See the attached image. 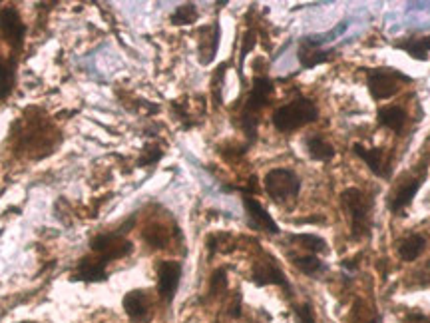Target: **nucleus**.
<instances>
[{
    "label": "nucleus",
    "instance_id": "f257e3e1",
    "mask_svg": "<svg viewBox=\"0 0 430 323\" xmlns=\"http://www.w3.org/2000/svg\"><path fill=\"white\" fill-rule=\"evenodd\" d=\"M273 82L267 76H255L251 92L243 104V110L239 114V126L247 138V146H251L257 140V128H259V114L269 104V98L273 94Z\"/></svg>",
    "mask_w": 430,
    "mask_h": 323
},
{
    "label": "nucleus",
    "instance_id": "f03ea898",
    "mask_svg": "<svg viewBox=\"0 0 430 323\" xmlns=\"http://www.w3.org/2000/svg\"><path fill=\"white\" fill-rule=\"evenodd\" d=\"M341 205L347 212L352 238L354 240H361L365 236H371L372 208H374L372 196L365 194L359 188H347L341 194Z\"/></svg>",
    "mask_w": 430,
    "mask_h": 323
},
{
    "label": "nucleus",
    "instance_id": "7ed1b4c3",
    "mask_svg": "<svg viewBox=\"0 0 430 323\" xmlns=\"http://www.w3.org/2000/svg\"><path fill=\"white\" fill-rule=\"evenodd\" d=\"M319 118V110L311 98L299 96L289 104L277 108L271 116L273 126L279 132H295L307 124H313Z\"/></svg>",
    "mask_w": 430,
    "mask_h": 323
},
{
    "label": "nucleus",
    "instance_id": "20e7f679",
    "mask_svg": "<svg viewBox=\"0 0 430 323\" xmlns=\"http://www.w3.org/2000/svg\"><path fill=\"white\" fill-rule=\"evenodd\" d=\"M365 72H367V86H369L372 100H389L400 90V84L412 82L411 76H407L405 72L391 66L367 68Z\"/></svg>",
    "mask_w": 430,
    "mask_h": 323
},
{
    "label": "nucleus",
    "instance_id": "39448f33",
    "mask_svg": "<svg viewBox=\"0 0 430 323\" xmlns=\"http://www.w3.org/2000/svg\"><path fill=\"white\" fill-rule=\"evenodd\" d=\"M265 192L273 202L281 203L295 198L301 192V178L289 168H275L265 174Z\"/></svg>",
    "mask_w": 430,
    "mask_h": 323
},
{
    "label": "nucleus",
    "instance_id": "423d86ee",
    "mask_svg": "<svg viewBox=\"0 0 430 323\" xmlns=\"http://www.w3.org/2000/svg\"><path fill=\"white\" fill-rule=\"evenodd\" d=\"M90 247L92 252L100 256L102 260L110 263L112 260H120L126 258L134 252V243L126 240L122 234L117 232H110V234H100L96 238L90 240Z\"/></svg>",
    "mask_w": 430,
    "mask_h": 323
},
{
    "label": "nucleus",
    "instance_id": "0eeeda50",
    "mask_svg": "<svg viewBox=\"0 0 430 323\" xmlns=\"http://www.w3.org/2000/svg\"><path fill=\"white\" fill-rule=\"evenodd\" d=\"M26 24L22 21L20 12L14 6H4L0 8V34L2 38L8 42V46L20 52L24 46V38H26Z\"/></svg>",
    "mask_w": 430,
    "mask_h": 323
},
{
    "label": "nucleus",
    "instance_id": "6e6552de",
    "mask_svg": "<svg viewBox=\"0 0 430 323\" xmlns=\"http://www.w3.org/2000/svg\"><path fill=\"white\" fill-rule=\"evenodd\" d=\"M181 280V263L166 260L157 265V293L166 303L174 302Z\"/></svg>",
    "mask_w": 430,
    "mask_h": 323
},
{
    "label": "nucleus",
    "instance_id": "1a4fd4ad",
    "mask_svg": "<svg viewBox=\"0 0 430 323\" xmlns=\"http://www.w3.org/2000/svg\"><path fill=\"white\" fill-rule=\"evenodd\" d=\"M243 208H245V216H247V225L251 230L267 232V234H273V236H277L281 232L277 222L269 216V212L257 202L253 196H249V194L243 196Z\"/></svg>",
    "mask_w": 430,
    "mask_h": 323
},
{
    "label": "nucleus",
    "instance_id": "9d476101",
    "mask_svg": "<svg viewBox=\"0 0 430 323\" xmlns=\"http://www.w3.org/2000/svg\"><path fill=\"white\" fill-rule=\"evenodd\" d=\"M251 282L259 287L263 285H281L285 289H291V285L287 282L285 274L279 269V265L275 263L271 256H267L265 260H257L251 269Z\"/></svg>",
    "mask_w": 430,
    "mask_h": 323
},
{
    "label": "nucleus",
    "instance_id": "9b49d317",
    "mask_svg": "<svg viewBox=\"0 0 430 323\" xmlns=\"http://www.w3.org/2000/svg\"><path fill=\"white\" fill-rule=\"evenodd\" d=\"M221 42V26L219 22L214 21L212 24H205L199 28V42H197V54H199V64L210 66L215 60V54L219 50Z\"/></svg>",
    "mask_w": 430,
    "mask_h": 323
},
{
    "label": "nucleus",
    "instance_id": "f8f14e48",
    "mask_svg": "<svg viewBox=\"0 0 430 323\" xmlns=\"http://www.w3.org/2000/svg\"><path fill=\"white\" fill-rule=\"evenodd\" d=\"M106 265L108 262L102 260L100 256H84V258H80V262L76 263V267L72 271V282H106L108 280Z\"/></svg>",
    "mask_w": 430,
    "mask_h": 323
},
{
    "label": "nucleus",
    "instance_id": "ddd939ff",
    "mask_svg": "<svg viewBox=\"0 0 430 323\" xmlns=\"http://www.w3.org/2000/svg\"><path fill=\"white\" fill-rule=\"evenodd\" d=\"M352 152L369 166L374 176L378 178H391V164L385 158V150L383 148H365L363 144H352Z\"/></svg>",
    "mask_w": 430,
    "mask_h": 323
},
{
    "label": "nucleus",
    "instance_id": "4468645a",
    "mask_svg": "<svg viewBox=\"0 0 430 323\" xmlns=\"http://www.w3.org/2000/svg\"><path fill=\"white\" fill-rule=\"evenodd\" d=\"M422 182H425V176H418V178H412V180L400 183L396 188V192L392 194L391 200H389V210H391L392 214L400 216V212L411 205L414 196H416V192L420 190Z\"/></svg>",
    "mask_w": 430,
    "mask_h": 323
},
{
    "label": "nucleus",
    "instance_id": "2eb2a0df",
    "mask_svg": "<svg viewBox=\"0 0 430 323\" xmlns=\"http://www.w3.org/2000/svg\"><path fill=\"white\" fill-rule=\"evenodd\" d=\"M124 311L132 322H144L150 313V300L144 289H132L122 300Z\"/></svg>",
    "mask_w": 430,
    "mask_h": 323
},
{
    "label": "nucleus",
    "instance_id": "dca6fc26",
    "mask_svg": "<svg viewBox=\"0 0 430 323\" xmlns=\"http://www.w3.org/2000/svg\"><path fill=\"white\" fill-rule=\"evenodd\" d=\"M394 48L405 50L414 60L427 62L430 52V34L429 36H409L405 41L394 42Z\"/></svg>",
    "mask_w": 430,
    "mask_h": 323
},
{
    "label": "nucleus",
    "instance_id": "f3484780",
    "mask_svg": "<svg viewBox=\"0 0 430 323\" xmlns=\"http://www.w3.org/2000/svg\"><path fill=\"white\" fill-rule=\"evenodd\" d=\"M16 56H0V100H6L16 86Z\"/></svg>",
    "mask_w": 430,
    "mask_h": 323
},
{
    "label": "nucleus",
    "instance_id": "a211bd4d",
    "mask_svg": "<svg viewBox=\"0 0 430 323\" xmlns=\"http://www.w3.org/2000/svg\"><path fill=\"white\" fill-rule=\"evenodd\" d=\"M376 122H378V126H385L392 132L400 134L407 124V112L400 106H385L376 112Z\"/></svg>",
    "mask_w": 430,
    "mask_h": 323
},
{
    "label": "nucleus",
    "instance_id": "6ab92c4d",
    "mask_svg": "<svg viewBox=\"0 0 430 323\" xmlns=\"http://www.w3.org/2000/svg\"><path fill=\"white\" fill-rule=\"evenodd\" d=\"M335 54L332 50H323V48H311L307 44H301L299 42V50H297V58L303 70H311L319 64H325V62L331 60V56Z\"/></svg>",
    "mask_w": 430,
    "mask_h": 323
},
{
    "label": "nucleus",
    "instance_id": "aec40b11",
    "mask_svg": "<svg viewBox=\"0 0 430 323\" xmlns=\"http://www.w3.org/2000/svg\"><path fill=\"white\" fill-rule=\"evenodd\" d=\"M305 150L317 162H329L335 158V148L321 134H309L305 138Z\"/></svg>",
    "mask_w": 430,
    "mask_h": 323
},
{
    "label": "nucleus",
    "instance_id": "412c9836",
    "mask_svg": "<svg viewBox=\"0 0 430 323\" xmlns=\"http://www.w3.org/2000/svg\"><path fill=\"white\" fill-rule=\"evenodd\" d=\"M349 28V22L343 21L339 22L337 26H332L329 32H323V34H309V36H303L301 38V44H307L311 48H323L325 44H329L331 41H337L341 34H345V30Z\"/></svg>",
    "mask_w": 430,
    "mask_h": 323
},
{
    "label": "nucleus",
    "instance_id": "4be33fe9",
    "mask_svg": "<svg viewBox=\"0 0 430 323\" xmlns=\"http://www.w3.org/2000/svg\"><path fill=\"white\" fill-rule=\"evenodd\" d=\"M425 247H427V240L422 236L414 234L398 243V256L403 262H414L425 252Z\"/></svg>",
    "mask_w": 430,
    "mask_h": 323
},
{
    "label": "nucleus",
    "instance_id": "5701e85b",
    "mask_svg": "<svg viewBox=\"0 0 430 323\" xmlns=\"http://www.w3.org/2000/svg\"><path fill=\"white\" fill-rule=\"evenodd\" d=\"M293 265L307 274V276H321L323 271H327V265L321 262V258H317L313 254H307V256H295Z\"/></svg>",
    "mask_w": 430,
    "mask_h": 323
},
{
    "label": "nucleus",
    "instance_id": "b1692460",
    "mask_svg": "<svg viewBox=\"0 0 430 323\" xmlns=\"http://www.w3.org/2000/svg\"><path fill=\"white\" fill-rule=\"evenodd\" d=\"M289 240L295 243H299V247H305L309 249L311 254H327V242L321 238V236H315V234H293L289 236Z\"/></svg>",
    "mask_w": 430,
    "mask_h": 323
},
{
    "label": "nucleus",
    "instance_id": "393cba45",
    "mask_svg": "<svg viewBox=\"0 0 430 323\" xmlns=\"http://www.w3.org/2000/svg\"><path fill=\"white\" fill-rule=\"evenodd\" d=\"M197 6L194 2H185V4H179L176 10L172 12L170 22L174 26H185V24H194L197 21Z\"/></svg>",
    "mask_w": 430,
    "mask_h": 323
},
{
    "label": "nucleus",
    "instance_id": "a878e982",
    "mask_svg": "<svg viewBox=\"0 0 430 323\" xmlns=\"http://www.w3.org/2000/svg\"><path fill=\"white\" fill-rule=\"evenodd\" d=\"M144 240L150 243V245H154V247H166L170 236H168L166 227H161V225H150L144 232Z\"/></svg>",
    "mask_w": 430,
    "mask_h": 323
},
{
    "label": "nucleus",
    "instance_id": "bb28decb",
    "mask_svg": "<svg viewBox=\"0 0 430 323\" xmlns=\"http://www.w3.org/2000/svg\"><path fill=\"white\" fill-rule=\"evenodd\" d=\"M163 158V150L156 146V144H148L146 148H144V154L139 156V160H137V166L139 168H146V166H154L157 162Z\"/></svg>",
    "mask_w": 430,
    "mask_h": 323
},
{
    "label": "nucleus",
    "instance_id": "cd10ccee",
    "mask_svg": "<svg viewBox=\"0 0 430 323\" xmlns=\"http://www.w3.org/2000/svg\"><path fill=\"white\" fill-rule=\"evenodd\" d=\"M227 289V271L225 267H219L212 274V280H210V296H219Z\"/></svg>",
    "mask_w": 430,
    "mask_h": 323
},
{
    "label": "nucleus",
    "instance_id": "c85d7f7f",
    "mask_svg": "<svg viewBox=\"0 0 430 323\" xmlns=\"http://www.w3.org/2000/svg\"><path fill=\"white\" fill-rule=\"evenodd\" d=\"M243 41V46H241V52H239V76L243 78V62H245V56L251 52L257 44V38H255V30H247L245 36L241 38Z\"/></svg>",
    "mask_w": 430,
    "mask_h": 323
},
{
    "label": "nucleus",
    "instance_id": "c756f323",
    "mask_svg": "<svg viewBox=\"0 0 430 323\" xmlns=\"http://www.w3.org/2000/svg\"><path fill=\"white\" fill-rule=\"evenodd\" d=\"M225 70H227V64H221V66L217 68V72L214 74V80H212V86H214V100L217 106L221 104V88H223Z\"/></svg>",
    "mask_w": 430,
    "mask_h": 323
},
{
    "label": "nucleus",
    "instance_id": "7c9ffc66",
    "mask_svg": "<svg viewBox=\"0 0 430 323\" xmlns=\"http://www.w3.org/2000/svg\"><path fill=\"white\" fill-rule=\"evenodd\" d=\"M295 322L297 323H317L315 322V313L311 303H303L299 307H295Z\"/></svg>",
    "mask_w": 430,
    "mask_h": 323
},
{
    "label": "nucleus",
    "instance_id": "2f4dec72",
    "mask_svg": "<svg viewBox=\"0 0 430 323\" xmlns=\"http://www.w3.org/2000/svg\"><path fill=\"white\" fill-rule=\"evenodd\" d=\"M418 282L420 285H430V262L422 265V269L418 271Z\"/></svg>",
    "mask_w": 430,
    "mask_h": 323
},
{
    "label": "nucleus",
    "instance_id": "473e14b6",
    "mask_svg": "<svg viewBox=\"0 0 430 323\" xmlns=\"http://www.w3.org/2000/svg\"><path fill=\"white\" fill-rule=\"evenodd\" d=\"M229 315L235 318V320H237V318H241V296H237V298H235V302L231 303V307H229Z\"/></svg>",
    "mask_w": 430,
    "mask_h": 323
},
{
    "label": "nucleus",
    "instance_id": "72a5a7b5",
    "mask_svg": "<svg viewBox=\"0 0 430 323\" xmlns=\"http://www.w3.org/2000/svg\"><path fill=\"white\" fill-rule=\"evenodd\" d=\"M371 323H383V320H381V315H376V318H374V320H372Z\"/></svg>",
    "mask_w": 430,
    "mask_h": 323
},
{
    "label": "nucleus",
    "instance_id": "f704fd0d",
    "mask_svg": "<svg viewBox=\"0 0 430 323\" xmlns=\"http://www.w3.org/2000/svg\"><path fill=\"white\" fill-rule=\"evenodd\" d=\"M19 323H34V322H19Z\"/></svg>",
    "mask_w": 430,
    "mask_h": 323
},
{
    "label": "nucleus",
    "instance_id": "c9c22d12",
    "mask_svg": "<svg viewBox=\"0 0 430 323\" xmlns=\"http://www.w3.org/2000/svg\"><path fill=\"white\" fill-rule=\"evenodd\" d=\"M427 202H429V203H430V194H429V200H427Z\"/></svg>",
    "mask_w": 430,
    "mask_h": 323
}]
</instances>
